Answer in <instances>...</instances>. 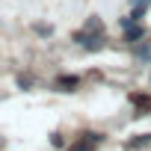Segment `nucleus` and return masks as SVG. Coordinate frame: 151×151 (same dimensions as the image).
<instances>
[{
  "instance_id": "f03ea898",
  "label": "nucleus",
  "mask_w": 151,
  "mask_h": 151,
  "mask_svg": "<svg viewBox=\"0 0 151 151\" xmlns=\"http://www.w3.org/2000/svg\"><path fill=\"white\" fill-rule=\"evenodd\" d=\"M98 145H101V133H83V139L74 142L71 151H95Z\"/></svg>"
},
{
  "instance_id": "20e7f679",
  "label": "nucleus",
  "mask_w": 151,
  "mask_h": 151,
  "mask_svg": "<svg viewBox=\"0 0 151 151\" xmlns=\"http://www.w3.org/2000/svg\"><path fill=\"white\" fill-rule=\"evenodd\" d=\"M77 83H80V77H59V80H56V89H62V92H71Z\"/></svg>"
},
{
  "instance_id": "6e6552de",
  "label": "nucleus",
  "mask_w": 151,
  "mask_h": 151,
  "mask_svg": "<svg viewBox=\"0 0 151 151\" xmlns=\"http://www.w3.org/2000/svg\"><path fill=\"white\" fill-rule=\"evenodd\" d=\"M145 3H151V0H145Z\"/></svg>"
},
{
  "instance_id": "39448f33",
  "label": "nucleus",
  "mask_w": 151,
  "mask_h": 151,
  "mask_svg": "<svg viewBox=\"0 0 151 151\" xmlns=\"http://www.w3.org/2000/svg\"><path fill=\"white\" fill-rule=\"evenodd\" d=\"M148 142H151V133H145V136H139V139H130L127 148H142V145H148Z\"/></svg>"
},
{
  "instance_id": "0eeeda50",
  "label": "nucleus",
  "mask_w": 151,
  "mask_h": 151,
  "mask_svg": "<svg viewBox=\"0 0 151 151\" xmlns=\"http://www.w3.org/2000/svg\"><path fill=\"white\" fill-rule=\"evenodd\" d=\"M50 142H53V145H56V148H62V145H65V139H62V136H59V133H53V136H50Z\"/></svg>"
},
{
  "instance_id": "f257e3e1",
  "label": "nucleus",
  "mask_w": 151,
  "mask_h": 151,
  "mask_svg": "<svg viewBox=\"0 0 151 151\" xmlns=\"http://www.w3.org/2000/svg\"><path fill=\"white\" fill-rule=\"evenodd\" d=\"M74 42H77V45H86V47H98V45L104 42V24H101V18L92 15V18L83 24V30L74 36Z\"/></svg>"
},
{
  "instance_id": "7ed1b4c3",
  "label": "nucleus",
  "mask_w": 151,
  "mask_h": 151,
  "mask_svg": "<svg viewBox=\"0 0 151 151\" xmlns=\"http://www.w3.org/2000/svg\"><path fill=\"white\" fill-rule=\"evenodd\" d=\"M145 36V27L142 24H130V27H124V42H139Z\"/></svg>"
},
{
  "instance_id": "423d86ee",
  "label": "nucleus",
  "mask_w": 151,
  "mask_h": 151,
  "mask_svg": "<svg viewBox=\"0 0 151 151\" xmlns=\"http://www.w3.org/2000/svg\"><path fill=\"white\" fill-rule=\"evenodd\" d=\"M130 101H133V104H136L139 110H148V107H151V98H145V95H133Z\"/></svg>"
}]
</instances>
